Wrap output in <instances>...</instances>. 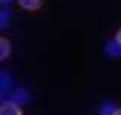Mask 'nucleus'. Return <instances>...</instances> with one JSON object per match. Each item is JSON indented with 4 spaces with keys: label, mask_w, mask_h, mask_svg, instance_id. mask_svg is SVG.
Returning <instances> with one entry per match:
<instances>
[{
    "label": "nucleus",
    "mask_w": 121,
    "mask_h": 115,
    "mask_svg": "<svg viewBox=\"0 0 121 115\" xmlns=\"http://www.w3.org/2000/svg\"><path fill=\"white\" fill-rule=\"evenodd\" d=\"M11 21V12L9 11H2L0 12V29H5Z\"/></svg>",
    "instance_id": "nucleus-8"
},
{
    "label": "nucleus",
    "mask_w": 121,
    "mask_h": 115,
    "mask_svg": "<svg viewBox=\"0 0 121 115\" xmlns=\"http://www.w3.org/2000/svg\"><path fill=\"white\" fill-rule=\"evenodd\" d=\"M115 105H113L112 102H106L103 103V106L100 108V115H112L113 111H115Z\"/></svg>",
    "instance_id": "nucleus-7"
},
{
    "label": "nucleus",
    "mask_w": 121,
    "mask_h": 115,
    "mask_svg": "<svg viewBox=\"0 0 121 115\" xmlns=\"http://www.w3.org/2000/svg\"><path fill=\"white\" fill-rule=\"evenodd\" d=\"M0 115H23L21 108L12 102H5L0 105Z\"/></svg>",
    "instance_id": "nucleus-2"
},
{
    "label": "nucleus",
    "mask_w": 121,
    "mask_h": 115,
    "mask_svg": "<svg viewBox=\"0 0 121 115\" xmlns=\"http://www.w3.org/2000/svg\"><path fill=\"white\" fill-rule=\"evenodd\" d=\"M104 52L109 58H121V44H118L115 40L112 41H108L106 43V47H104Z\"/></svg>",
    "instance_id": "nucleus-3"
},
{
    "label": "nucleus",
    "mask_w": 121,
    "mask_h": 115,
    "mask_svg": "<svg viewBox=\"0 0 121 115\" xmlns=\"http://www.w3.org/2000/svg\"><path fill=\"white\" fill-rule=\"evenodd\" d=\"M12 77H11L8 73L5 71H2L0 73V89L2 91H6V89H9V88H12Z\"/></svg>",
    "instance_id": "nucleus-6"
},
{
    "label": "nucleus",
    "mask_w": 121,
    "mask_h": 115,
    "mask_svg": "<svg viewBox=\"0 0 121 115\" xmlns=\"http://www.w3.org/2000/svg\"><path fill=\"white\" fill-rule=\"evenodd\" d=\"M6 100H5V91H2L0 89V105H2V103H5Z\"/></svg>",
    "instance_id": "nucleus-10"
},
{
    "label": "nucleus",
    "mask_w": 121,
    "mask_h": 115,
    "mask_svg": "<svg viewBox=\"0 0 121 115\" xmlns=\"http://www.w3.org/2000/svg\"><path fill=\"white\" fill-rule=\"evenodd\" d=\"M11 53V43L9 40L0 36V61H5Z\"/></svg>",
    "instance_id": "nucleus-5"
},
{
    "label": "nucleus",
    "mask_w": 121,
    "mask_h": 115,
    "mask_svg": "<svg viewBox=\"0 0 121 115\" xmlns=\"http://www.w3.org/2000/svg\"><path fill=\"white\" fill-rule=\"evenodd\" d=\"M8 102H12L18 106H23V105H27L30 102V94L26 88H15V89L9 95V100Z\"/></svg>",
    "instance_id": "nucleus-1"
},
{
    "label": "nucleus",
    "mask_w": 121,
    "mask_h": 115,
    "mask_svg": "<svg viewBox=\"0 0 121 115\" xmlns=\"http://www.w3.org/2000/svg\"><path fill=\"white\" fill-rule=\"evenodd\" d=\"M115 41L118 44H121V29L118 30V32H117V35H115Z\"/></svg>",
    "instance_id": "nucleus-9"
},
{
    "label": "nucleus",
    "mask_w": 121,
    "mask_h": 115,
    "mask_svg": "<svg viewBox=\"0 0 121 115\" xmlns=\"http://www.w3.org/2000/svg\"><path fill=\"white\" fill-rule=\"evenodd\" d=\"M12 0H0V3H5V5H8V3H11Z\"/></svg>",
    "instance_id": "nucleus-12"
},
{
    "label": "nucleus",
    "mask_w": 121,
    "mask_h": 115,
    "mask_svg": "<svg viewBox=\"0 0 121 115\" xmlns=\"http://www.w3.org/2000/svg\"><path fill=\"white\" fill-rule=\"evenodd\" d=\"M112 115H121V109H118V108H117L115 111H113V114Z\"/></svg>",
    "instance_id": "nucleus-11"
},
{
    "label": "nucleus",
    "mask_w": 121,
    "mask_h": 115,
    "mask_svg": "<svg viewBox=\"0 0 121 115\" xmlns=\"http://www.w3.org/2000/svg\"><path fill=\"white\" fill-rule=\"evenodd\" d=\"M17 2L26 11H38L43 6V0H17Z\"/></svg>",
    "instance_id": "nucleus-4"
}]
</instances>
